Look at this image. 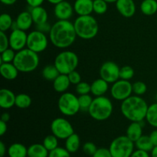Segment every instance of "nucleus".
I'll use <instances>...</instances> for the list:
<instances>
[{
	"label": "nucleus",
	"instance_id": "nucleus-1",
	"mask_svg": "<svg viewBox=\"0 0 157 157\" xmlns=\"http://www.w3.org/2000/svg\"><path fill=\"white\" fill-rule=\"evenodd\" d=\"M78 37L74 23L69 20H58L54 23L49 32V38L53 46L65 49L71 46Z\"/></svg>",
	"mask_w": 157,
	"mask_h": 157
},
{
	"label": "nucleus",
	"instance_id": "nucleus-2",
	"mask_svg": "<svg viewBox=\"0 0 157 157\" xmlns=\"http://www.w3.org/2000/svg\"><path fill=\"white\" fill-rule=\"evenodd\" d=\"M149 106L139 95H131L122 102L121 111L126 119L131 122H141L146 119Z\"/></svg>",
	"mask_w": 157,
	"mask_h": 157
},
{
	"label": "nucleus",
	"instance_id": "nucleus-3",
	"mask_svg": "<svg viewBox=\"0 0 157 157\" xmlns=\"http://www.w3.org/2000/svg\"><path fill=\"white\" fill-rule=\"evenodd\" d=\"M74 26L78 37L82 39H92L99 31L98 21L91 15L78 16L74 22Z\"/></svg>",
	"mask_w": 157,
	"mask_h": 157
},
{
	"label": "nucleus",
	"instance_id": "nucleus-4",
	"mask_svg": "<svg viewBox=\"0 0 157 157\" xmlns=\"http://www.w3.org/2000/svg\"><path fill=\"white\" fill-rule=\"evenodd\" d=\"M38 54L28 48L16 52L13 64L21 72H31L35 71L39 65Z\"/></svg>",
	"mask_w": 157,
	"mask_h": 157
},
{
	"label": "nucleus",
	"instance_id": "nucleus-5",
	"mask_svg": "<svg viewBox=\"0 0 157 157\" xmlns=\"http://www.w3.org/2000/svg\"><path fill=\"white\" fill-rule=\"evenodd\" d=\"M113 110L111 100L107 97L98 96L93 99L88 113L91 118L98 121H104L110 118Z\"/></svg>",
	"mask_w": 157,
	"mask_h": 157
},
{
	"label": "nucleus",
	"instance_id": "nucleus-6",
	"mask_svg": "<svg viewBox=\"0 0 157 157\" xmlns=\"http://www.w3.org/2000/svg\"><path fill=\"white\" fill-rule=\"evenodd\" d=\"M79 63L78 56L75 52L70 50L62 51L57 55L55 65L60 74L68 75L70 72L76 70Z\"/></svg>",
	"mask_w": 157,
	"mask_h": 157
},
{
	"label": "nucleus",
	"instance_id": "nucleus-7",
	"mask_svg": "<svg viewBox=\"0 0 157 157\" xmlns=\"http://www.w3.org/2000/svg\"><path fill=\"white\" fill-rule=\"evenodd\" d=\"M135 143L127 135L115 138L109 146L113 157H130L134 152Z\"/></svg>",
	"mask_w": 157,
	"mask_h": 157
},
{
	"label": "nucleus",
	"instance_id": "nucleus-8",
	"mask_svg": "<svg viewBox=\"0 0 157 157\" xmlns=\"http://www.w3.org/2000/svg\"><path fill=\"white\" fill-rule=\"evenodd\" d=\"M58 107L63 115L67 116L76 115L81 110L78 97L68 92L61 94L58 99Z\"/></svg>",
	"mask_w": 157,
	"mask_h": 157
},
{
	"label": "nucleus",
	"instance_id": "nucleus-9",
	"mask_svg": "<svg viewBox=\"0 0 157 157\" xmlns=\"http://www.w3.org/2000/svg\"><path fill=\"white\" fill-rule=\"evenodd\" d=\"M48 46V38L46 34L36 29L28 34L26 48L38 54L44 52L47 49Z\"/></svg>",
	"mask_w": 157,
	"mask_h": 157
},
{
	"label": "nucleus",
	"instance_id": "nucleus-10",
	"mask_svg": "<svg viewBox=\"0 0 157 157\" xmlns=\"http://www.w3.org/2000/svg\"><path fill=\"white\" fill-rule=\"evenodd\" d=\"M51 131L58 139H64L75 133L71 123L66 119L58 117L51 123Z\"/></svg>",
	"mask_w": 157,
	"mask_h": 157
},
{
	"label": "nucleus",
	"instance_id": "nucleus-11",
	"mask_svg": "<svg viewBox=\"0 0 157 157\" xmlns=\"http://www.w3.org/2000/svg\"><path fill=\"white\" fill-rule=\"evenodd\" d=\"M133 92V84L130 81L119 79L113 83L110 88V94L114 99L118 101H124L131 96Z\"/></svg>",
	"mask_w": 157,
	"mask_h": 157
},
{
	"label": "nucleus",
	"instance_id": "nucleus-12",
	"mask_svg": "<svg viewBox=\"0 0 157 157\" xmlns=\"http://www.w3.org/2000/svg\"><path fill=\"white\" fill-rule=\"evenodd\" d=\"M120 69L117 63L107 61L103 63L100 69V76L108 83H114L120 78Z\"/></svg>",
	"mask_w": 157,
	"mask_h": 157
},
{
	"label": "nucleus",
	"instance_id": "nucleus-13",
	"mask_svg": "<svg viewBox=\"0 0 157 157\" xmlns=\"http://www.w3.org/2000/svg\"><path fill=\"white\" fill-rule=\"evenodd\" d=\"M9 46L13 50L18 52L25 49L27 46L28 34L21 29H13L9 35Z\"/></svg>",
	"mask_w": 157,
	"mask_h": 157
},
{
	"label": "nucleus",
	"instance_id": "nucleus-14",
	"mask_svg": "<svg viewBox=\"0 0 157 157\" xmlns=\"http://www.w3.org/2000/svg\"><path fill=\"white\" fill-rule=\"evenodd\" d=\"M74 11V6L65 0L55 5L54 8V14L58 20H69L73 15Z\"/></svg>",
	"mask_w": 157,
	"mask_h": 157
},
{
	"label": "nucleus",
	"instance_id": "nucleus-15",
	"mask_svg": "<svg viewBox=\"0 0 157 157\" xmlns=\"http://www.w3.org/2000/svg\"><path fill=\"white\" fill-rule=\"evenodd\" d=\"M33 23V19H32L30 12L23 11L17 15L16 19L14 21L13 25H12V30L18 29L26 32L32 27Z\"/></svg>",
	"mask_w": 157,
	"mask_h": 157
},
{
	"label": "nucleus",
	"instance_id": "nucleus-16",
	"mask_svg": "<svg viewBox=\"0 0 157 157\" xmlns=\"http://www.w3.org/2000/svg\"><path fill=\"white\" fill-rule=\"evenodd\" d=\"M115 4L119 13L125 18H131L136 13V7L133 0H117Z\"/></svg>",
	"mask_w": 157,
	"mask_h": 157
},
{
	"label": "nucleus",
	"instance_id": "nucleus-17",
	"mask_svg": "<svg viewBox=\"0 0 157 157\" xmlns=\"http://www.w3.org/2000/svg\"><path fill=\"white\" fill-rule=\"evenodd\" d=\"M94 0H75L74 10L78 16L90 15L94 12Z\"/></svg>",
	"mask_w": 157,
	"mask_h": 157
},
{
	"label": "nucleus",
	"instance_id": "nucleus-18",
	"mask_svg": "<svg viewBox=\"0 0 157 157\" xmlns=\"http://www.w3.org/2000/svg\"><path fill=\"white\" fill-rule=\"evenodd\" d=\"M15 95L12 90L9 89H2L0 90V107L2 109H8L15 106Z\"/></svg>",
	"mask_w": 157,
	"mask_h": 157
},
{
	"label": "nucleus",
	"instance_id": "nucleus-19",
	"mask_svg": "<svg viewBox=\"0 0 157 157\" xmlns=\"http://www.w3.org/2000/svg\"><path fill=\"white\" fill-rule=\"evenodd\" d=\"M108 84L109 83L103 78H98L90 84V92L96 97L103 96L108 91Z\"/></svg>",
	"mask_w": 157,
	"mask_h": 157
},
{
	"label": "nucleus",
	"instance_id": "nucleus-20",
	"mask_svg": "<svg viewBox=\"0 0 157 157\" xmlns=\"http://www.w3.org/2000/svg\"><path fill=\"white\" fill-rule=\"evenodd\" d=\"M32 15L33 22L35 25H40L42 23H45L48 19V12L44 7L42 6H37V7L31 8V10L29 11Z\"/></svg>",
	"mask_w": 157,
	"mask_h": 157
},
{
	"label": "nucleus",
	"instance_id": "nucleus-21",
	"mask_svg": "<svg viewBox=\"0 0 157 157\" xmlns=\"http://www.w3.org/2000/svg\"><path fill=\"white\" fill-rule=\"evenodd\" d=\"M142 123V122H141ZM139 122H132L127 127L126 135L135 143L143 135V126Z\"/></svg>",
	"mask_w": 157,
	"mask_h": 157
},
{
	"label": "nucleus",
	"instance_id": "nucleus-22",
	"mask_svg": "<svg viewBox=\"0 0 157 157\" xmlns=\"http://www.w3.org/2000/svg\"><path fill=\"white\" fill-rule=\"evenodd\" d=\"M0 72L4 78L7 80H14L17 78L19 71L12 63H1Z\"/></svg>",
	"mask_w": 157,
	"mask_h": 157
},
{
	"label": "nucleus",
	"instance_id": "nucleus-23",
	"mask_svg": "<svg viewBox=\"0 0 157 157\" xmlns=\"http://www.w3.org/2000/svg\"><path fill=\"white\" fill-rule=\"evenodd\" d=\"M71 86V82L67 75L60 74L53 81V88L57 92L64 93L69 89Z\"/></svg>",
	"mask_w": 157,
	"mask_h": 157
},
{
	"label": "nucleus",
	"instance_id": "nucleus-24",
	"mask_svg": "<svg viewBox=\"0 0 157 157\" xmlns=\"http://www.w3.org/2000/svg\"><path fill=\"white\" fill-rule=\"evenodd\" d=\"M7 149L9 157H28V148L21 143H12Z\"/></svg>",
	"mask_w": 157,
	"mask_h": 157
},
{
	"label": "nucleus",
	"instance_id": "nucleus-25",
	"mask_svg": "<svg viewBox=\"0 0 157 157\" xmlns=\"http://www.w3.org/2000/svg\"><path fill=\"white\" fill-rule=\"evenodd\" d=\"M49 151L41 143H34L28 148V157H48Z\"/></svg>",
	"mask_w": 157,
	"mask_h": 157
},
{
	"label": "nucleus",
	"instance_id": "nucleus-26",
	"mask_svg": "<svg viewBox=\"0 0 157 157\" xmlns=\"http://www.w3.org/2000/svg\"><path fill=\"white\" fill-rule=\"evenodd\" d=\"M80 146H81V139L78 134L73 133L65 139L64 148L70 153H75V152H78Z\"/></svg>",
	"mask_w": 157,
	"mask_h": 157
},
{
	"label": "nucleus",
	"instance_id": "nucleus-27",
	"mask_svg": "<svg viewBox=\"0 0 157 157\" xmlns=\"http://www.w3.org/2000/svg\"><path fill=\"white\" fill-rule=\"evenodd\" d=\"M140 11L145 15H153L157 12V0H143Z\"/></svg>",
	"mask_w": 157,
	"mask_h": 157
},
{
	"label": "nucleus",
	"instance_id": "nucleus-28",
	"mask_svg": "<svg viewBox=\"0 0 157 157\" xmlns=\"http://www.w3.org/2000/svg\"><path fill=\"white\" fill-rule=\"evenodd\" d=\"M135 146H136V149H140V150L148 152H151L154 147L150 138V135H143L140 138L138 139L135 142Z\"/></svg>",
	"mask_w": 157,
	"mask_h": 157
},
{
	"label": "nucleus",
	"instance_id": "nucleus-29",
	"mask_svg": "<svg viewBox=\"0 0 157 157\" xmlns=\"http://www.w3.org/2000/svg\"><path fill=\"white\" fill-rule=\"evenodd\" d=\"M41 74L46 80L53 82L60 75V72L55 65H47L42 69Z\"/></svg>",
	"mask_w": 157,
	"mask_h": 157
},
{
	"label": "nucleus",
	"instance_id": "nucleus-30",
	"mask_svg": "<svg viewBox=\"0 0 157 157\" xmlns=\"http://www.w3.org/2000/svg\"><path fill=\"white\" fill-rule=\"evenodd\" d=\"M146 120L151 126L157 128V103L149 106Z\"/></svg>",
	"mask_w": 157,
	"mask_h": 157
},
{
	"label": "nucleus",
	"instance_id": "nucleus-31",
	"mask_svg": "<svg viewBox=\"0 0 157 157\" xmlns=\"http://www.w3.org/2000/svg\"><path fill=\"white\" fill-rule=\"evenodd\" d=\"M32 104V98L28 94L20 93L15 98V106L19 109H27Z\"/></svg>",
	"mask_w": 157,
	"mask_h": 157
},
{
	"label": "nucleus",
	"instance_id": "nucleus-32",
	"mask_svg": "<svg viewBox=\"0 0 157 157\" xmlns=\"http://www.w3.org/2000/svg\"><path fill=\"white\" fill-rule=\"evenodd\" d=\"M13 23V19L9 14L2 13L0 15V32H6L12 29Z\"/></svg>",
	"mask_w": 157,
	"mask_h": 157
},
{
	"label": "nucleus",
	"instance_id": "nucleus-33",
	"mask_svg": "<svg viewBox=\"0 0 157 157\" xmlns=\"http://www.w3.org/2000/svg\"><path fill=\"white\" fill-rule=\"evenodd\" d=\"M42 144L49 152H51L58 147V139L53 134L48 135L43 140Z\"/></svg>",
	"mask_w": 157,
	"mask_h": 157
},
{
	"label": "nucleus",
	"instance_id": "nucleus-34",
	"mask_svg": "<svg viewBox=\"0 0 157 157\" xmlns=\"http://www.w3.org/2000/svg\"><path fill=\"white\" fill-rule=\"evenodd\" d=\"M94 99L89 94L86 95H81L78 96V101H79L80 109L81 111H87L88 112L89 108L93 102Z\"/></svg>",
	"mask_w": 157,
	"mask_h": 157
},
{
	"label": "nucleus",
	"instance_id": "nucleus-35",
	"mask_svg": "<svg viewBox=\"0 0 157 157\" xmlns=\"http://www.w3.org/2000/svg\"><path fill=\"white\" fill-rule=\"evenodd\" d=\"M15 51L13 50L11 48L6 49L5 51L1 52V55H0V62L1 63H12L16 53Z\"/></svg>",
	"mask_w": 157,
	"mask_h": 157
},
{
	"label": "nucleus",
	"instance_id": "nucleus-36",
	"mask_svg": "<svg viewBox=\"0 0 157 157\" xmlns=\"http://www.w3.org/2000/svg\"><path fill=\"white\" fill-rule=\"evenodd\" d=\"M108 3L106 2L104 0H94V12L98 15H103L106 13L108 9Z\"/></svg>",
	"mask_w": 157,
	"mask_h": 157
},
{
	"label": "nucleus",
	"instance_id": "nucleus-37",
	"mask_svg": "<svg viewBox=\"0 0 157 157\" xmlns=\"http://www.w3.org/2000/svg\"><path fill=\"white\" fill-rule=\"evenodd\" d=\"M134 75V69L129 66H124L120 69V78L130 81Z\"/></svg>",
	"mask_w": 157,
	"mask_h": 157
},
{
	"label": "nucleus",
	"instance_id": "nucleus-38",
	"mask_svg": "<svg viewBox=\"0 0 157 157\" xmlns=\"http://www.w3.org/2000/svg\"><path fill=\"white\" fill-rule=\"evenodd\" d=\"M147 91V86L145 83L141 81L135 82L133 84V92L136 95L141 96Z\"/></svg>",
	"mask_w": 157,
	"mask_h": 157
},
{
	"label": "nucleus",
	"instance_id": "nucleus-39",
	"mask_svg": "<svg viewBox=\"0 0 157 157\" xmlns=\"http://www.w3.org/2000/svg\"><path fill=\"white\" fill-rule=\"evenodd\" d=\"M48 157H71V153L65 148L58 146L55 149L49 152Z\"/></svg>",
	"mask_w": 157,
	"mask_h": 157
},
{
	"label": "nucleus",
	"instance_id": "nucleus-40",
	"mask_svg": "<svg viewBox=\"0 0 157 157\" xmlns=\"http://www.w3.org/2000/svg\"><path fill=\"white\" fill-rule=\"evenodd\" d=\"M76 92L79 95L89 94L90 92V84L86 82H81L76 85Z\"/></svg>",
	"mask_w": 157,
	"mask_h": 157
},
{
	"label": "nucleus",
	"instance_id": "nucleus-41",
	"mask_svg": "<svg viewBox=\"0 0 157 157\" xmlns=\"http://www.w3.org/2000/svg\"><path fill=\"white\" fill-rule=\"evenodd\" d=\"M83 152L86 154V155H91L93 156L94 154L96 152V151L98 150V147H97L96 145L94 144L92 142H87V143H84L83 145Z\"/></svg>",
	"mask_w": 157,
	"mask_h": 157
},
{
	"label": "nucleus",
	"instance_id": "nucleus-42",
	"mask_svg": "<svg viewBox=\"0 0 157 157\" xmlns=\"http://www.w3.org/2000/svg\"><path fill=\"white\" fill-rule=\"evenodd\" d=\"M9 48H10L9 36H7L6 32H0V52H3Z\"/></svg>",
	"mask_w": 157,
	"mask_h": 157
},
{
	"label": "nucleus",
	"instance_id": "nucleus-43",
	"mask_svg": "<svg viewBox=\"0 0 157 157\" xmlns=\"http://www.w3.org/2000/svg\"><path fill=\"white\" fill-rule=\"evenodd\" d=\"M68 76L69 80L71 82V84L73 85H78V83H80L81 82V76L80 75L79 72L78 71L75 70L73 72H70V73L67 75Z\"/></svg>",
	"mask_w": 157,
	"mask_h": 157
},
{
	"label": "nucleus",
	"instance_id": "nucleus-44",
	"mask_svg": "<svg viewBox=\"0 0 157 157\" xmlns=\"http://www.w3.org/2000/svg\"><path fill=\"white\" fill-rule=\"evenodd\" d=\"M92 157H113L109 148H98Z\"/></svg>",
	"mask_w": 157,
	"mask_h": 157
},
{
	"label": "nucleus",
	"instance_id": "nucleus-45",
	"mask_svg": "<svg viewBox=\"0 0 157 157\" xmlns=\"http://www.w3.org/2000/svg\"><path fill=\"white\" fill-rule=\"evenodd\" d=\"M52 26L48 22L42 23V24L37 25L36 26V30L40 31V32H43V33H49L51 31V29H52Z\"/></svg>",
	"mask_w": 157,
	"mask_h": 157
},
{
	"label": "nucleus",
	"instance_id": "nucleus-46",
	"mask_svg": "<svg viewBox=\"0 0 157 157\" xmlns=\"http://www.w3.org/2000/svg\"><path fill=\"white\" fill-rule=\"evenodd\" d=\"M130 157H151L149 154L148 152H145V151L140 150V149H136L134 150L133 154Z\"/></svg>",
	"mask_w": 157,
	"mask_h": 157
},
{
	"label": "nucleus",
	"instance_id": "nucleus-47",
	"mask_svg": "<svg viewBox=\"0 0 157 157\" xmlns=\"http://www.w3.org/2000/svg\"><path fill=\"white\" fill-rule=\"evenodd\" d=\"M25 1L29 7L34 8L37 7V6H41L44 3V0H25Z\"/></svg>",
	"mask_w": 157,
	"mask_h": 157
},
{
	"label": "nucleus",
	"instance_id": "nucleus-48",
	"mask_svg": "<svg viewBox=\"0 0 157 157\" xmlns=\"http://www.w3.org/2000/svg\"><path fill=\"white\" fill-rule=\"evenodd\" d=\"M7 129H8L7 123L2 121V120H0V135L2 136V135L7 132Z\"/></svg>",
	"mask_w": 157,
	"mask_h": 157
},
{
	"label": "nucleus",
	"instance_id": "nucleus-49",
	"mask_svg": "<svg viewBox=\"0 0 157 157\" xmlns=\"http://www.w3.org/2000/svg\"><path fill=\"white\" fill-rule=\"evenodd\" d=\"M150 138L151 139L152 143H153V146H157V129L152 131L151 133L150 134Z\"/></svg>",
	"mask_w": 157,
	"mask_h": 157
},
{
	"label": "nucleus",
	"instance_id": "nucleus-50",
	"mask_svg": "<svg viewBox=\"0 0 157 157\" xmlns=\"http://www.w3.org/2000/svg\"><path fill=\"white\" fill-rule=\"evenodd\" d=\"M8 149H6V146L3 142H0V157H4Z\"/></svg>",
	"mask_w": 157,
	"mask_h": 157
},
{
	"label": "nucleus",
	"instance_id": "nucleus-51",
	"mask_svg": "<svg viewBox=\"0 0 157 157\" xmlns=\"http://www.w3.org/2000/svg\"><path fill=\"white\" fill-rule=\"evenodd\" d=\"M9 119H10V115H9V113H8V112H4V113L2 114L1 119L0 120H2V121L7 123V122L9 121Z\"/></svg>",
	"mask_w": 157,
	"mask_h": 157
},
{
	"label": "nucleus",
	"instance_id": "nucleus-52",
	"mask_svg": "<svg viewBox=\"0 0 157 157\" xmlns=\"http://www.w3.org/2000/svg\"><path fill=\"white\" fill-rule=\"evenodd\" d=\"M0 2L6 6H12L16 2L17 0H0Z\"/></svg>",
	"mask_w": 157,
	"mask_h": 157
},
{
	"label": "nucleus",
	"instance_id": "nucleus-53",
	"mask_svg": "<svg viewBox=\"0 0 157 157\" xmlns=\"http://www.w3.org/2000/svg\"><path fill=\"white\" fill-rule=\"evenodd\" d=\"M151 155H150V156L151 157H157V146H154L153 149V150L151 151Z\"/></svg>",
	"mask_w": 157,
	"mask_h": 157
},
{
	"label": "nucleus",
	"instance_id": "nucleus-54",
	"mask_svg": "<svg viewBox=\"0 0 157 157\" xmlns=\"http://www.w3.org/2000/svg\"><path fill=\"white\" fill-rule=\"evenodd\" d=\"M48 2L49 3H51V4H52V5H57V4H58V3H60L61 2H62V1H64V0H47Z\"/></svg>",
	"mask_w": 157,
	"mask_h": 157
},
{
	"label": "nucleus",
	"instance_id": "nucleus-55",
	"mask_svg": "<svg viewBox=\"0 0 157 157\" xmlns=\"http://www.w3.org/2000/svg\"><path fill=\"white\" fill-rule=\"evenodd\" d=\"M107 3H116L117 0H104Z\"/></svg>",
	"mask_w": 157,
	"mask_h": 157
},
{
	"label": "nucleus",
	"instance_id": "nucleus-56",
	"mask_svg": "<svg viewBox=\"0 0 157 157\" xmlns=\"http://www.w3.org/2000/svg\"><path fill=\"white\" fill-rule=\"evenodd\" d=\"M156 103H157V92H156Z\"/></svg>",
	"mask_w": 157,
	"mask_h": 157
}]
</instances>
